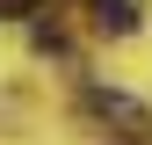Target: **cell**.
Segmentation results:
<instances>
[{"label": "cell", "instance_id": "obj_1", "mask_svg": "<svg viewBox=\"0 0 152 145\" xmlns=\"http://www.w3.org/2000/svg\"><path fill=\"white\" fill-rule=\"evenodd\" d=\"M87 109H94L102 123H116V138H123V145H145V138H152V116H145L130 94H116V87H94Z\"/></svg>", "mask_w": 152, "mask_h": 145}, {"label": "cell", "instance_id": "obj_2", "mask_svg": "<svg viewBox=\"0 0 152 145\" xmlns=\"http://www.w3.org/2000/svg\"><path fill=\"white\" fill-rule=\"evenodd\" d=\"M87 15H94L102 36H130L138 29V0H87Z\"/></svg>", "mask_w": 152, "mask_h": 145}, {"label": "cell", "instance_id": "obj_3", "mask_svg": "<svg viewBox=\"0 0 152 145\" xmlns=\"http://www.w3.org/2000/svg\"><path fill=\"white\" fill-rule=\"evenodd\" d=\"M44 0H0V15H36Z\"/></svg>", "mask_w": 152, "mask_h": 145}]
</instances>
